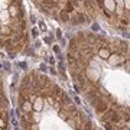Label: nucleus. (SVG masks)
<instances>
[{"label": "nucleus", "mask_w": 130, "mask_h": 130, "mask_svg": "<svg viewBox=\"0 0 130 130\" xmlns=\"http://www.w3.org/2000/svg\"><path fill=\"white\" fill-rule=\"evenodd\" d=\"M106 130H114V129H113L111 123H107V124H106Z\"/></svg>", "instance_id": "obj_4"}, {"label": "nucleus", "mask_w": 130, "mask_h": 130, "mask_svg": "<svg viewBox=\"0 0 130 130\" xmlns=\"http://www.w3.org/2000/svg\"><path fill=\"white\" fill-rule=\"evenodd\" d=\"M107 108H108V106H107V103L104 101V100H101V101H100L97 106H95V110H97V113H104Z\"/></svg>", "instance_id": "obj_1"}, {"label": "nucleus", "mask_w": 130, "mask_h": 130, "mask_svg": "<svg viewBox=\"0 0 130 130\" xmlns=\"http://www.w3.org/2000/svg\"><path fill=\"white\" fill-rule=\"evenodd\" d=\"M119 120H120V116H119L117 113L113 111V113H111V121H116V123H117Z\"/></svg>", "instance_id": "obj_3"}, {"label": "nucleus", "mask_w": 130, "mask_h": 130, "mask_svg": "<svg viewBox=\"0 0 130 130\" xmlns=\"http://www.w3.org/2000/svg\"><path fill=\"white\" fill-rule=\"evenodd\" d=\"M100 54H101L103 56H107L108 55V51H100Z\"/></svg>", "instance_id": "obj_5"}, {"label": "nucleus", "mask_w": 130, "mask_h": 130, "mask_svg": "<svg viewBox=\"0 0 130 130\" xmlns=\"http://www.w3.org/2000/svg\"><path fill=\"white\" fill-rule=\"evenodd\" d=\"M59 16H61V19H62L64 22H70V14L67 13L65 10H61V12H59Z\"/></svg>", "instance_id": "obj_2"}, {"label": "nucleus", "mask_w": 130, "mask_h": 130, "mask_svg": "<svg viewBox=\"0 0 130 130\" xmlns=\"http://www.w3.org/2000/svg\"><path fill=\"white\" fill-rule=\"evenodd\" d=\"M32 33H33V36H35V38L38 36V30H36V29H33V30H32Z\"/></svg>", "instance_id": "obj_6"}]
</instances>
